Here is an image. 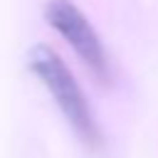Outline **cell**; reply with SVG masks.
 I'll return each mask as SVG.
<instances>
[{
  "mask_svg": "<svg viewBox=\"0 0 158 158\" xmlns=\"http://www.w3.org/2000/svg\"><path fill=\"white\" fill-rule=\"evenodd\" d=\"M44 17L47 22L77 49V54L84 59V64L96 74V77H106L109 74V59H106V49L96 35V30L91 27V22L86 20V15L72 2V0H47L44 5Z\"/></svg>",
  "mask_w": 158,
  "mask_h": 158,
  "instance_id": "cell-2",
  "label": "cell"
},
{
  "mask_svg": "<svg viewBox=\"0 0 158 158\" xmlns=\"http://www.w3.org/2000/svg\"><path fill=\"white\" fill-rule=\"evenodd\" d=\"M27 67L52 91L54 101L59 104V109L64 111V116L74 126V131L81 136V141L89 143V146H99L101 133H99L94 111H91V106H89L81 86L77 84L74 74L64 64V59L49 44H42L40 42V44H32L30 47V52H27Z\"/></svg>",
  "mask_w": 158,
  "mask_h": 158,
  "instance_id": "cell-1",
  "label": "cell"
}]
</instances>
